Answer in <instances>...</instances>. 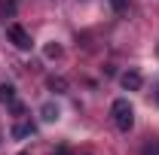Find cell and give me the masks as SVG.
<instances>
[{
	"label": "cell",
	"mask_w": 159,
	"mask_h": 155,
	"mask_svg": "<svg viewBox=\"0 0 159 155\" xmlns=\"http://www.w3.org/2000/svg\"><path fill=\"white\" fill-rule=\"evenodd\" d=\"M6 37H9V43L16 46V49H21V52H28L31 46H34V40H31V34L21 27V24H9L6 27Z\"/></svg>",
	"instance_id": "7a4b0ae2"
},
{
	"label": "cell",
	"mask_w": 159,
	"mask_h": 155,
	"mask_svg": "<svg viewBox=\"0 0 159 155\" xmlns=\"http://www.w3.org/2000/svg\"><path fill=\"white\" fill-rule=\"evenodd\" d=\"M19 155H31V152H19Z\"/></svg>",
	"instance_id": "5bb4252c"
},
{
	"label": "cell",
	"mask_w": 159,
	"mask_h": 155,
	"mask_svg": "<svg viewBox=\"0 0 159 155\" xmlns=\"http://www.w3.org/2000/svg\"><path fill=\"white\" fill-rule=\"evenodd\" d=\"M110 6H113L116 12H129V0H110Z\"/></svg>",
	"instance_id": "30bf717a"
},
{
	"label": "cell",
	"mask_w": 159,
	"mask_h": 155,
	"mask_svg": "<svg viewBox=\"0 0 159 155\" xmlns=\"http://www.w3.org/2000/svg\"><path fill=\"white\" fill-rule=\"evenodd\" d=\"M58 55H61V49L55 46V43H52V46H46V58H58Z\"/></svg>",
	"instance_id": "8fae6325"
},
{
	"label": "cell",
	"mask_w": 159,
	"mask_h": 155,
	"mask_svg": "<svg viewBox=\"0 0 159 155\" xmlns=\"http://www.w3.org/2000/svg\"><path fill=\"white\" fill-rule=\"evenodd\" d=\"M55 155H70V149H67V146H58V149H55Z\"/></svg>",
	"instance_id": "4fadbf2b"
},
{
	"label": "cell",
	"mask_w": 159,
	"mask_h": 155,
	"mask_svg": "<svg viewBox=\"0 0 159 155\" xmlns=\"http://www.w3.org/2000/svg\"><path fill=\"white\" fill-rule=\"evenodd\" d=\"M0 103H6V107L16 103V85H12V82H3V85H0Z\"/></svg>",
	"instance_id": "5b68a950"
},
{
	"label": "cell",
	"mask_w": 159,
	"mask_h": 155,
	"mask_svg": "<svg viewBox=\"0 0 159 155\" xmlns=\"http://www.w3.org/2000/svg\"><path fill=\"white\" fill-rule=\"evenodd\" d=\"M9 134L16 137V140H25V137H31V134H37V125L34 122H16L12 125V131Z\"/></svg>",
	"instance_id": "277c9868"
},
{
	"label": "cell",
	"mask_w": 159,
	"mask_h": 155,
	"mask_svg": "<svg viewBox=\"0 0 159 155\" xmlns=\"http://www.w3.org/2000/svg\"><path fill=\"white\" fill-rule=\"evenodd\" d=\"M46 88H49V91H55V94H64V91H67V79L49 76V79H46Z\"/></svg>",
	"instance_id": "8992f818"
},
{
	"label": "cell",
	"mask_w": 159,
	"mask_h": 155,
	"mask_svg": "<svg viewBox=\"0 0 159 155\" xmlns=\"http://www.w3.org/2000/svg\"><path fill=\"white\" fill-rule=\"evenodd\" d=\"M40 116H43V122H55L58 119V107L55 103H43L40 107Z\"/></svg>",
	"instance_id": "52a82bcc"
},
{
	"label": "cell",
	"mask_w": 159,
	"mask_h": 155,
	"mask_svg": "<svg viewBox=\"0 0 159 155\" xmlns=\"http://www.w3.org/2000/svg\"><path fill=\"white\" fill-rule=\"evenodd\" d=\"M110 116H113V125H116L119 131H132V125H135V110H132V103L125 100V97H116L113 103H110Z\"/></svg>",
	"instance_id": "6da1fadb"
},
{
	"label": "cell",
	"mask_w": 159,
	"mask_h": 155,
	"mask_svg": "<svg viewBox=\"0 0 159 155\" xmlns=\"http://www.w3.org/2000/svg\"><path fill=\"white\" fill-rule=\"evenodd\" d=\"M141 155H159V140H150L147 146H144V152Z\"/></svg>",
	"instance_id": "9c48e42d"
},
{
	"label": "cell",
	"mask_w": 159,
	"mask_h": 155,
	"mask_svg": "<svg viewBox=\"0 0 159 155\" xmlns=\"http://www.w3.org/2000/svg\"><path fill=\"white\" fill-rule=\"evenodd\" d=\"M9 110H12V113H16V116H25V103H19V100H16V103H12V107H9Z\"/></svg>",
	"instance_id": "7c38bea8"
},
{
	"label": "cell",
	"mask_w": 159,
	"mask_h": 155,
	"mask_svg": "<svg viewBox=\"0 0 159 155\" xmlns=\"http://www.w3.org/2000/svg\"><path fill=\"white\" fill-rule=\"evenodd\" d=\"M119 85H122L125 91H138L141 85H144V76H141L138 70H125V73L119 76Z\"/></svg>",
	"instance_id": "3957f363"
},
{
	"label": "cell",
	"mask_w": 159,
	"mask_h": 155,
	"mask_svg": "<svg viewBox=\"0 0 159 155\" xmlns=\"http://www.w3.org/2000/svg\"><path fill=\"white\" fill-rule=\"evenodd\" d=\"M16 6H19V0H3V19H12Z\"/></svg>",
	"instance_id": "ba28073f"
}]
</instances>
